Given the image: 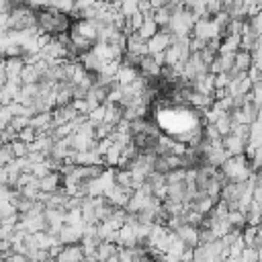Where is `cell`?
<instances>
[{
    "instance_id": "8992f818",
    "label": "cell",
    "mask_w": 262,
    "mask_h": 262,
    "mask_svg": "<svg viewBox=\"0 0 262 262\" xmlns=\"http://www.w3.org/2000/svg\"><path fill=\"white\" fill-rule=\"evenodd\" d=\"M84 235V225L82 227H70V225H63L57 233V239L61 246H70V244H80Z\"/></svg>"
},
{
    "instance_id": "9c48e42d",
    "label": "cell",
    "mask_w": 262,
    "mask_h": 262,
    "mask_svg": "<svg viewBox=\"0 0 262 262\" xmlns=\"http://www.w3.org/2000/svg\"><path fill=\"white\" fill-rule=\"evenodd\" d=\"M23 68H25L23 57H8V59H4V74H6V80H20Z\"/></svg>"
},
{
    "instance_id": "6da1fadb",
    "label": "cell",
    "mask_w": 262,
    "mask_h": 262,
    "mask_svg": "<svg viewBox=\"0 0 262 262\" xmlns=\"http://www.w3.org/2000/svg\"><path fill=\"white\" fill-rule=\"evenodd\" d=\"M35 16H37V29L43 35L57 37V35H63L70 29V16L59 14L55 10H49L47 6L43 10H39V12H35Z\"/></svg>"
},
{
    "instance_id": "7a4b0ae2",
    "label": "cell",
    "mask_w": 262,
    "mask_h": 262,
    "mask_svg": "<svg viewBox=\"0 0 262 262\" xmlns=\"http://www.w3.org/2000/svg\"><path fill=\"white\" fill-rule=\"evenodd\" d=\"M219 172L223 174V178L227 182H244L252 172H250V162L246 160V156H231L227 158L221 166H219Z\"/></svg>"
},
{
    "instance_id": "d6986e66",
    "label": "cell",
    "mask_w": 262,
    "mask_h": 262,
    "mask_svg": "<svg viewBox=\"0 0 262 262\" xmlns=\"http://www.w3.org/2000/svg\"><path fill=\"white\" fill-rule=\"evenodd\" d=\"M10 127H12L16 133H18V131H23L25 127H29V119H27V117H12Z\"/></svg>"
},
{
    "instance_id": "4fadbf2b",
    "label": "cell",
    "mask_w": 262,
    "mask_h": 262,
    "mask_svg": "<svg viewBox=\"0 0 262 262\" xmlns=\"http://www.w3.org/2000/svg\"><path fill=\"white\" fill-rule=\"evenodd\" d=\"M156 33H158V27H156V23H154L151 18H145V20H143V25H141V27L135 31V35H137L141 41H147V39H151Z\"/></svg>"
},
{
    "instance_id": "3957f363",
    "label": "cell",
    "mask_w": 262,
    "mask_h": 262,
    "mask_svg": "<svg viewBox=\"0 0 262 262\" xmlns=\"http://www.w3.org/2000/svg\"><path fill=\"white\" fill-rule=\"evenodd\" d=\"M190 35H192V37H196V39H203V41L221 39L219 29L213 25V20H211V18H196V20H194V25H192Z\"/></svg>"
},
{
    "instance_id": "e0dca14e",
    "label": "cell",
    "mask_w": 262,
    "mask_h": 262,
    "mask_svg": "<svg viewBox=\"0 0 262 262\" xmlns=\"http://www.w3.org/2000/svg\"><path fill=\"white\" fill-rule=\"evenodd\" d=\"M119 12H121V16H125V18L133 16V14L137 12V2H135V0H129V2H119Z\"/></svg>"
},
{
    "instance_id": "44dd1931",
    "label": "cell",
    "mask_w": 262,
    "mask_h": 262,
    "mask_svg": "<svg viewBox=\"0 0 262 262\" xmlns=\"http://www.w3.org/2000/svg\"><path fill=\"white\" fill-rule=\"evenodd\" d=\"M27 262H35V260H27Z\"/></svg>"
},
{
    "instance_id": "52a82bcc",
    "label": "cell",
    "mask_w": 262,
    "mask_h": 262,
    "mask_svg": "<svg viewBox=\"0 0 262 262\" xmlns=\"http://www.w3.org/2000/svg\"><path fill=\"white\" fill-rule=\"evenodd\" d=\"M176 237L186 246V248H194L199 246V227H192V225H180L176 231Z\"/></svg>"
},
{
    "instance_id": "ac0fdd59",
    "label": "cell",
    "mask_w": 262,
    "mask_h": 262,
    "mask_svg": "<svg viewBox=\"0 0 262 262\" xmlns=\"http://www.w3.org/2000/svg\"><path fill=\"white\" fill-rule=\"evenodd\" d=\"M35 137H37V133H35L31 127H25L23 131H18V133H16V139H18V141H23V143H27V145H29V143H33V141H35Z\"/></svg>"
},
{
    "instance_id": "2e32d148",
    "label": "cell",
    "mask_w": 262,
    "mask_h": 262,
    "mask_svg": "<svg viewBox=\"0 0 262 262\" xmlns=\"http://www.w3.org/2000/svg\"><path fill=\"white\" fill-rule=\"evenodd\" d=\"M8 145H10V151H12V158H14V160L25 158V156L29 154L27 143H23V141H18V139H14V141H12V143H8Z\"/></svg>"
},
{
    "instance_id": "5bb4252c",
    "label": "cell",
    "mask_w": 262,
    "mask_h": 262,
    "mask_svg": "<svg viewBox=\"0 0 262 262\" xmlns=\"http://www.w3.org/2000/svg\"><path fill=\"white\" fill-rule=\"evenodd\" d=\"M41 82V74L35 66H25L20 72V84H39Z\"/></svg>"
},
{
    "instance_id": "9a60e30c",
    "label": "cell",
    "mask_w": 262,
    "mask_h": 262,
    "mask_svg": "<svg viewBox=\"0 0 262 262\" xmlns=\"http://www.w3.org/2000/svg\"><path fill=\"white\" fill-rule=\"evenodd\" d=\"M213 127L217 129V133H219L221 137L229 135V133H231V119H229V115H223V117H219V119L213 123Z\"/></svg>"
},
{
    "instance_id": "5b68a950",
    "label": "cell",
    "mask_w": 262,
    "mask_h": 262,
    "mask_svg": "<svg viewBox=\"0 0 262 262\" xmlns=\"http://www.w3.org/2000/svg\"><path fill=\"white\" fill-rule=\"evenodd\" d=\"M55 262H84V252L80 244H70L61 246V252L57 254Z\"/></svg>"
},
{
    "instance_id": "ffe728a7",
    "label": "cell",
    "mask_w": 262,
    "mask_h": 262,
    "mask_svg": "<svg viewBox=\"0 0 262 262\" xmlns=\"http://www.w3.org/2000/svg\"><path fill=\"white\" fill-rule=\"evenodd\" d=\"M6 82V74H4V59H0V88L4 86Z\"/></svg>"
},
{
    "instance_id": "ba28073f",
    "label": "cell",
    "mask_w": 262,
    "mask_h": 262,
    "mask_svg": "<svg viewBox=\"0 0 262 262\" xmlns=\"http://www.w3.org/2000/svg\"><path fill=\"white\" fill-rule=\"evenodd\" d=\"M135 78H139L137 68H133V66H129V63L121 61V66H119V70H117V76H115V84L123 88V86L131 84Z\"/></svg>"
},
{
    "instance_id": "8fae6325",
    "label": "cell",
    "mask_w": 262,
    "mask_h": 262,
    "mask_svg": "<svg viewBox=\"0 0 262 262\" xmlns=\"http://www.w3.org/2000/svg\"><path fill=\"white\" fill-rule=\"evenodd\" d=\"M117 252H119V246L115 242H100L94 256H96V262H104V260L117 256Z\"/></svg>"
},
{
    "instance_id": "30bf717a",
    "label": "cell",
    "mask_w": 262,
    "mask_h": 262,
    "mask_svg": "<svg viewBox=\"0 0 262 262\" xmlns=\"http://www.w3.org/2000/svg\"><path fill=\"white\" fill-rule=\"evenodd\" d=\"M59 184H61V176H59L57 172H49L47 176L39 178V190L45 192V194L55 192V190L59 188Z\"/></svg>"
},
{
    "instance_id": "7c38bea8",
    "label": "cell",
    "mask_w": 262,
    "mask_h": 262,
    "mask_svg": "<svg viewBox=\"0 0 262 262\" xmlns=\"http://www.w3.org/2000/svg\"><path fill=\"white\" fill-rule=\"evenodd\" d=\"M250 66H252V59H250V53H248V51H242V49H239V51L233 53V66H231V68H233L235 72H248Z\"/></svg>"
},
{
    "instance_id": "277c9868",
    "label": "cell",
    "mask_w": 262,
    "mask_h": 262,
    "mask_svg": "<svg viewBox=\"0 0 262 262\" xmlns=\"http://www.w3.org/2000/svg\"><path fill=\"white\" fill-rule=\"evenodd\" d=\"M170 39L172 35L166 31V29H158V33L145 41L147 45V55H156V53H164L168 47H170Z\"/></svg>"
}]
</instances>
